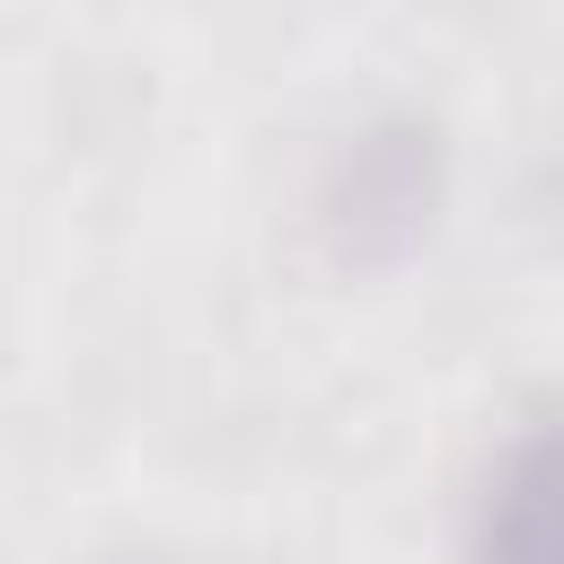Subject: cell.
<instances>
[{"label": "cell", "instance_id": "1", "mask_svg": "<svg viewBox=\"0 0 564 564\" xmlns=\"http://www.w3.org/2000/svg\"><path fill=\"white\" fill-rule=\"evenodd\" d=\"M441 203V132L423 115H370L326 150L317 229L344 264H388L432 229Z\"/></svg>", "mask_w": 564, "mask_h": 564}, {"label": "cell", "instance_id": "2", "mask_svg": "<svg viewBox=\"0 0 564 564\" xmlns=\"http://www.w3.org/2000/svg\"><path fill=\"white\" fill-rule=\"evenodd\" d=\"M458 555L467 564H564V397L529 405L494 441L467 494Z\"/></svg>", "mask_w": 564, "mask_h": 564}]
</instances>
